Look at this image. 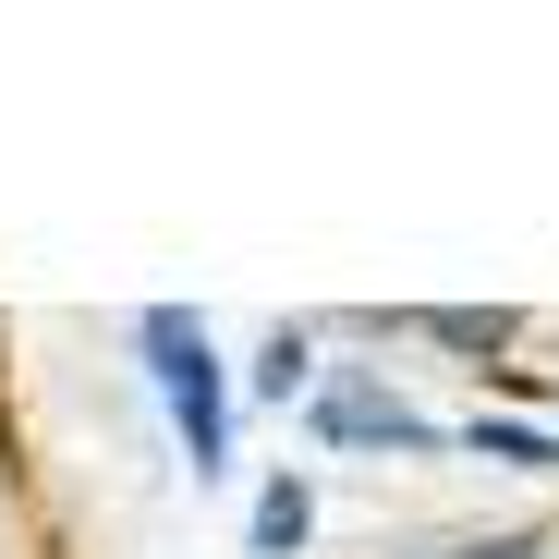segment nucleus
Here are the masks:
<instances>
[{
	"label": "nucleus",
	"instance_id": "1",
	"mask_svg": "<svg viewBox=\"0 0 559 559\" xmlns=\"http://www.w3.org/2000/svg\"><path fill=\"white\" fill-rule=\"evenodd\" d=\"M146 353H158V390H170V426H182V450H195V475L231 450L219 438V353H207V329L182 317V305H158L146 317Z\"/></svg>",
	"mask_w": 559,
	"mask_h": 559
},
{
	"label": "nucleus",
	"instance_id": "2",
	"mask_svg": "<svg viewBox=\"0 0 559 559\" xmlns=\"http://www.w3.org/2000/svg\"><path fill=\"white\" fill-rule=\"evenodd\" d=\"M329 438H402V450H414V438H438V426H426L414 402H378V390H341V402H329Z\"/></svg>",
	"mask_w": 559,
	"mask_h": 559
},
{
	"label": "nucleus",
	"instance_id": "3",
	"mask_svg": "<svg viewBox=\"0 0 559 559\" xmlns=\"http://www.w3.org/2000/svg\"><path fill=\"white\" fill-rule=\"evenodd\" d=\"M255 547H305V487H267L255 499Z\"/></svg>",
	"mask_w": 559,
	"mask_h": 559
},
{
	"label": "nucleus",
	"instance_id": "4",
	"mask_svg": "<svg viewBox=\"0 0 559 559\" xmlns=\"http://www.w3.org/2000/svg\"><path fill=\"white\" fill-rule=\"evenodd\" d=\"M255 378H267L280 402H293V390H305V341H293V329H280V341H267V365H255Z\"/></svg>",
	"mask_w": 559,
	"mask_h": 559
},
{
	"label": "nucleus",
	"instance_id": "5",
	"mask_svg": "<svg viewBox=\"0 0 559 559\" xmlns=\"http://www.w3.org/2000/svg\"><path fill=\"white\" fill-rule=\"evenodd\" d=\"M475 559H535V547H475Z\"/></svg>",
	"mask_w": 559,
	"mask_h": 559
}]
</instances>
